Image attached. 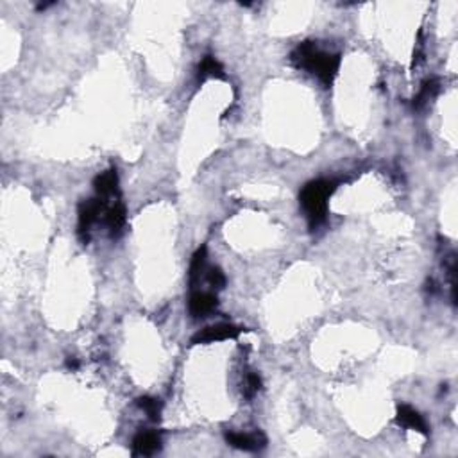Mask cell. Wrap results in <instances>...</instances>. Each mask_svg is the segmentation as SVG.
<instances>
[{
  "label": "cell",
  "mask_w": 458,
  "mask_h": 458,
  "mask_svg": "<svg viewBox=\"0 0 458 458\" xmlns=\"http://www.w3.org/2000/svg\"><path fill=\"white\" fill-rule=\"evenodd\" d=\"M208 283H210L213 288H217V290L224 288L226 286L224 272H222L221 269H210V272H208Z\"/></svg>",
  "instance_id": "obj_15"
},
{
  "label": "cell",
  "mask_w": 458,
  "mask_h": 458,
  "mask_svg": "<svg viewBox=\"0 0 458 458\" xmlns=\"http://www.w3.org/2000/svg\"><path fill=\"white\" fill-rule=\"evenodd\" d=\"M337 183L328 179L312 181L301 190V206H303L310 228L315 229L324 224L328 215V199L335 192Z\"/></svg>",
  "instance_id": "obj_2"
},
{
  "label": "cell",
  "mask_w": 458,
  "mask_h": 458,
  "mask_svg": "<svg viewBox=\"0 0 458 458\" xmlns=\"http://www.w3.org/2000/svg\"><path fill=\"white\" fill-rule=\"evenodd\" d=\"M126 206L120 201H114L111 206H108L106 213H104V222H106L108 229H110L111 237H119L123 231L126 226Z\"/></svg>",
  "instance_id": "obj_10"
},
{
  "label": "cell",
  "mask_w": 458,
  "mask_h": 458,
  "mask_svg": "<svg viewBox=\"0 0 458 458\" xmlns=\"http://www.w3.org/2000/svg\"><path fill=\"white\" fill-rule=\"evenodd\" d=\"M224 437L229 446H233V448L242 451H258L267 444V439H265L263 433L228 432Z\"/></svg>",
  "instance_id": "obj_5"
},
{
  "label": "cell",
  "mask_w": 458,
  "mask_h": 458,
  "mask_svg": "<svg viewBox=\"0 0 458 458\" xmlns=\"http://www.w3.org/2000/svg\"><path fill=\"white\" fill-rule=\"evenodd\" d=\"M138 406H140L147 415H149L150 421H159L161 417V408H163V403L156 397H149L143 396L138 399Z\"/></svg>",
  "instance_id": "obj_14"
},
{
  "label": "cell",
  "mask_w": 458,
  "mask_h": 458,
  "mask_svg": "<svg viewBox=\"0 0 458 458\" xmlns=\"http://www.w3.org/2000/svg\"><path fill=\"white\" fill-rule=\"evenodd\" d=\"M95 192H97V197L104 199V201H111V199L119 197V174L114 168L102 172L95 177Z\"/></svg>",
  "instance_id": "obj_6"
},
{
  "label": "cell",
  "mask_w": 458,
  "mask_h": 458,
  "mask_svg": "<svg viewBox=\"0 0 458 458\" xmlns=\"http://www.w3.org/2000/svg\"><path fill=\"white\" fill-rule=\"evenodd\" d=\"M161 450V437L156 432H140L132 439V453L138 457H150Z\"/></svg>",
  "instance_id": "obj_8"
},
{
  "label": "cell",
  "mask_w": 458,
  "mask_h": 458,
  "mask_svg": "<svg viewBox=\"0 0 458 458\" xmlns=\"http://www.w3.org/2000/svg\"><path fill=\"white\" fill-rule=\"evenodd\" d=\"M290 61L297 68H304V70L317 75L324 86H330L335 81L340 68L339 54L322 52L315 41H304V43L297 45L292 52Z\"/></svg>",
  "instance_id": "obj_1"
},
{
  "label": "cell",
  "mask_w": 458,
  "mask_h": 458,
  "mask_svg": "<svg viewBox=\"0 0 458 458\" xmlns=\"http://www.w3.org/2000/svg\"><path fill=\"white\" fill-rule=\"evenodd\" d=\"M217 308V297L210 292H195L190 297L188 310L190 315L194 319L206 317L208 313H212Z\"/></svg>",
  "instance_id": "obj_9"
},
{
  "label": "cell",
  "mask_w": 458,
  "mask_h": 458,
  "mask_svg": "<svg viewBox=\"0 0 458 458\" xmlns=\"http://www.w3.org/2000/svg\"><path fill=\"white\" fill-rule=\"evenodd\" d=\"M206 270V247H199L195 251L194 258H192V265H190V283H195L201 279L203 272Z\"/></svg>",
  "instance_id": "obj_13"
},
{
  "label": "cell",
  "mask_w": 458,
  "mask_h": 458,
  "mask_svg": "<svg viewBox=\"0 0 458 458\" xmlns=\"http://www.w3.org/2000/svg\"><path fill=\"white\" fill-rule=\"evenodd\" d=\"M441 90V81L437 79V77H432V79L424 81L421 90H419L417 97L414 99V110H421V108L426 104L430 99L437 97V93Z\"/></svg>",
  "instance_id": "obj_12"
},
{
  "label": "cell",
  "mask_w": 458,
  "mask_h": 458,
  "mask_svg": "<svg viewBox=\"0 0 458 458\" xmlns=\"http://www.w3.org/2000/svg\"><path fill=\"white\" fill-rule=\"evenodd\" d=\"M108 203L104 199H90L79 206V222H77V235L84 243L90 240V229L101 219L102 213H106Z\"/></svg>",
  "instance_id": "obj_3"
},
{
  "label": "cell",
  "mask_w": 458,
  "mask_h": 458,
  "mask_svg": "<svg viewBox=\"0 0 458 458\" xmlns=\"http://www.w3.org/2000/svg\"><path fill=\"white\" fill-rule=\"evenodd\" d=\"M260 388H261V378L258 375H255V372H251L246 379V396L252 397Z\"/></svg>",
  "instance_id": "obj_16"
},
{
  "label": "cell",
  "mask_w": 458,
  "mask_h": 458,
  "mask_svg": "<svg viewBox=\"0 0 458 458\" xmlns=\"http://www.w3.org/2000/svg\"><path fill=\"white\" fill-rule=\"evenodd\" d=\"M242 333V328L235 326V324H229V322H221V324H215V326L204 328L199 333H195L192 337V344H210V342H221V340H229V339H237L238 335Z\"/></svg>",
  "instance_id": "obj_4"
},
{
  "label": "cell",
  "mask_w": 458,
  "mask_h": 458,
  "mask_svg": "<svg viewBox=\"0 0 458 458\" xmlns=\"http://www.w3.org/2000/svg\"><path fill=\"white\" fill-rule=\"evenodd\" d=\"M208 77H217V79H222L224 77V68L219 61H217L213 56H204V59L199 63L197 68V79L204 81Z\"/></svg>",
  "instance_id": "obj_11"
},
{
  "label": "cell",
  "mask_w": 458,
  "mask_h": 458,
  "mask_svg": "<svg viewBox=\"0 0 458 458\" xmlns=\"http://www.w3.org/2000/svg\"><path fill=\"white\" fill-rule=\"evenodd\" d=\"M396 421H397V424H399V426H403V428L414 430V432L423 433V435H426V433H428L426 421L423 419V415L419 414L417 410H414L412 406H408V405L397 406Z\"/></svg>",
  "instance_id": "obj_7"
},
{
  "label": "cell",
  "mask_w": 458,
  "mask_h": 458,
  "mask_svg": "<svg viewBox=\"0 0 458 458\" xmlns=\"http://www.w3.org/2000/svg\"><path fill=\"white\" fill-rule=\"evenodd\" d=\"M66 367H68V369H72V370H75L77 367H79V361L75 360V358H70V360H66Z\"/></svg>",
  "instance_id": "obj_17"
}]
</instances>
